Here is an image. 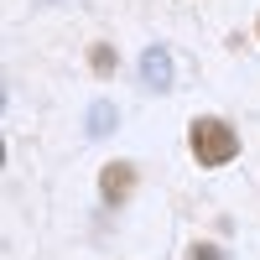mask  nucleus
Instances as JSON below:
<instances>
[{"label": "nucleus", "mask_w": 260, "mask_h": 260, "mask_svg": "<svg viewBox=\"0 0 260 260\" xmlns=\"http://www.w3.org/2000/svg\"><path fill=\"white\" fill-rule=\"evenodd\" d=\"M130 187H136V167H130V161H110V167H104V177H99L104 203H125Z\"/></svg>", "instance_id": "7ed1b4c3"}, {"label": "nucleus", "mask_w": 260, "mask_h": 260, "mask_svg": "<svg viewBox=\"0 0 260 260\" xmlns=\"http://www.w3.org/2000/svg\"><path fill=\"white\" fill-rule=\"evenodd\" d=\"M234 151H240V141H234V130L224 120H192V156H198L203 167L234 161Z\"/></svg>", "instance_id": "f257e3e1"}, {"label": "nucleus", "mask_w": 260, "mask_h": 260, "mask_svg": "<svg viewBox=\"0 0 260 260\" xmlns=\"http://www.w3.org/2000/svg\"><path fill=\"white\" fill-rule=\"evenodd\" d=\"M141 83L151 94H167L172 89V57H167V47H146V57H141Z\"/></svg>", "instance_id": "f03ea898"}, {"label": "nucleus", "mask_w": 260, "mask_h": 260, "mask_svg": "<svg viewBox=\"0 0 260 260\" xmlns=\"http://www.w3.org/2000/svg\"><path fill=\"white\" fill-rule=\"evenodd\" d=\"M115 130V104H94L89 110V136H110Z\"/></svg>", "instance_id": "20e7f679"}, {"label": "nucleus", "mask_w": 260, "mask_h": 260, "mask_svg": "<svg viewBox=\"0 0 260 260\" xmlns=\"http://www.w3.org/2000/svg\"><path fill=\"white\" fill-rule=\"evenodd\" d=\"M94 68L110 73V68H115V52H110V47H94Z\"/></svg>", "instance_id": "39448f33"}, {"label": "nucleus", "mask_w": 260, "mask_h": 260, "mask_svg": "<svg viewBox=\"0 0 260 260\" xmlns=\"http://www.w3.org/2000/svg\"><path fill=\"white\" fill-rule=\"evenodd\" d=\"M187 260H224V255H219V250H213V245H198V250H192Z\"/></svg>", "instance_id": "423d86ee"}]
</instances>
